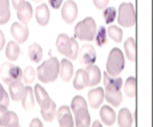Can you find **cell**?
<instances>
[{
  "instance_id": "2",
  "label": "cell",
  "mask_w": 153,
  "mask_h": 127,
  "mask_svg": "<svg viewBox=\"0 0 153 127\" xmlns=\"http://www.w3.org/2000/svg\"><path fill=\"white\" fill-rule=\"evenodd\" d=\"M71 110L74 114V123L76 127H89L90 114L88 105L82 96H74L71 102Z\"/></svg>"
},
{
  "instance_id": "22",
  "label": "cell",
  "mask_w": 153,
  "mask_h": 127,
  "mask_svg": "<svg viewBox=\"0 0 153 127\" xmlns=\"http://www.w3.org/2000/svg\"><path fill=\"white\" fill-rule=\"evenodd\" d=\"M118 125L119 127H131L133 126V114L129 109L122 108L118 114Z\"/></svg>"
},
{
  "instance_id": "1",
  "label": "cell",
  "mask_w": 153,
  "mask_h": 127,
  "mask_svg": "<svg viewBox=\"0 0 153 127\" xmlns=\"http://www.w3.org/2000/svg\"><path fill=\"white\" fill-rule=\"evenodd\" d=\"M103 81L105 87V99L108 103L113 107H119L122 102V94L120 92L122 86V79L120 77H111L108 72L103 73Z\"/></svg>"
},
{
  "instance_id": "18",
  "label": "cell",
  "mask_w": 153,
  "mask_h": 127,
  "mask_svg": "<svg viewBox=\"0 0 153 127\" xmlns=\"http://www.w3.org/2000/svg\"><path fill=\"white\" fill-rule=\"evenodd\" d=\"M59 76L64 83L70 81L73 76V64L71 63V61L66 60V58L62 60L61 65H59Z\"/></svg>"
},
{
  "instance_id": "26",
  "label": "cell",
  "mask_w": 153,
  "mask_h": 127,
  "mask_svg": "<svg viewBox=\"0 0 153 127\" xmlns=\"http://www.w3.org/2000/svg\"><path fill=\"white\" fill-rule=\"evenodd\" d=\"M27 54H29V57H30V60L32 62L39 63L41 61V58H42V48L39 44L34 43L31 46H29Z\"/></svg>"
},
{
  "instance_id": "34",
  "label": "cell",
  "mask_w": 153,
  "mask_h": 127,
  "mask_svg": "<svg viewBox=\"0 0 153 127\" xmlns=\"http://www.w3.org/2000/svg\"><path fill=\"white\" fill-rule=\"evenodd\" d=\"M103 15H104L105 23H106V24H110V23H112L115 19V17H117V10H115L114 7H106V8L104 9Z\"/></svg>"
},
{
  "instance_id": "9",
  "label": "cell",
  "mask_w": 153,
  "mask_h": 127,
  "mask_svg": "<svg viewBox=\"0 0 153 127\" xmlns=\"http://www.w3.org/2000/svg\"><path fill=\"white\" fill-rule=\"evenodd\" d=\"M61 15L65 23L71 24L76 21L78 16V6L73 0H68L64 2L63 7L61 9Z\"/></svg>"
},
{
  "instance_id": "14",
  "label": "cell",
  "mask_w": 153,
  "mask_h": 127,
  "mask_svg": "<svg viewBox=\"0 0 153 127\" xmlns=\"http://www.w3.org/2000/svg\"><path fill=\"white\" fill-rule=\"evenodd\" d=\"M105 97V93L102 87H97V88L91 89L88 93V101H89V105L93 109H98L103 103V100Z\"/></svg>"
},
{
  "instance_id": "31",
  "label": "cell",
  "mask_w": 153,
  "mask_h": 127,
  "mask_svg": "<svg viewBox=\"0 0 153 127\" xmlns=\"http://www.w3.org/2000/svg\"><path fill=\"white\" fill-rule=\"evenodd\" d=\"M122 30L117 25H111L108 28V36L115 43H121L122 40Z\"/></svg>"
},
{
  "instance_id": "21",
  "label": "cell",
  "mask_w": 153,
  "mask_h": 127,
  "mask_svg": "<svg viewBox=\"0 0 153 127\" xmlns=\"http://www.w3.org/2000/svg\"><path fill=\"white\" fill-rule=\"evenodd\" d=\"M34 95H36V101L38 102L40 107L47 105L51 101V99L49 97L48 93L46 92V89L42 86H40L39 84H37L34 86Z\"/></svg>"
},
{
  "instance_id": "25",
  "label": "cell",
  "mask_w": 153,
  "mask_h": 127,
  "mask_svg": "<svg viewBox=\"0 0 153 127\" xmlns=\"http://www.w3.org/2000/svg\"><path fill=\"white\" fill-rule=\"evenodd\" d=\"M86 71L88 73V77H89V86H96L97 84L100 83L101 80V76H102V72L100 70V68L97 65H90V66H87L86 68Z\"/></svg>"
},
{
  "instance_id": "6",
  "label": "cell",
  "mask_w": 153,
  "mask_h": 127,
  "mask_svg": "<svg viewBox=\"0 0 153 127\" xmlns=\"http://www.w3.org/2000/svg\"><path fill=\"white\" fill-rule=\"evenodd\" d=\"M125 68V56L119 48H113L110 52L106 61V72L108 76L118 77Z\"/></svg>"
},
{
  "instance_id": "20",
  "label": "cell",
  "mask_w": 153,
  "mask_h": 127,
  "mask_svg": "<svg viewBox=\"0 0 153 127\" xmlns=\"http://www.w3.org/2000/svg\"><path fill=\"white\" fill-rule=\"evenodd\" d=\"M100 117H101L103 123L105 125H108V126H112L115 123V120H117V116H115L114 110L111 107H108V105L102 107V109L100 110Z\"/></svg>"
},
{
  "instance_id": "13",
  "label": "cell",
  "mask_w": 153,
  "mask_h": 127,
  "mask_svg": "<svg viewBox=\"0 0 153 127\" xmlns=\"http://www.w3.org/2000/svg\"><path fill=\"white\" fill-rule=\"evenodd\" d=\"M16 13H17V19H19V22L26 25L30 22V19H32V15H33V9H32L31 4L27 1H23L19 6V8L16 9Z\"/></svg>"
},
{
  "instance_id": "30",
  "label": "cell",
  "mask_w": 153,
  "mask_h": 127,
  "mask_svg": "<svg viewBox=\"0 0 153 127\" xmlns=\"http://www.w3.org/2000/svg\"><path fill=\"white\" fill-rule=\"evenodd\" d=\"M95 41L98 47H103L104 45H106L108 43V30L105 26H100L98 28V31L96 33Z\"/></svg>"
},
{
  "instance_id": "41",
  "label": "cell",
  "mask_w": 153,
  "mask_h": 127,
  "mask_svg": "<svg viewBox=\"0 0 153 127\" xmlns=\"http://www.w3.org/2000/svg\"><path fill=\"white\" fill-rule=\"evenodd\" d=\"M91 127H103V126H102V124H101L100 121L96 120V121H94V123H93V125H91Z\"/></svg>"
},
{
  "instance_id": "37",
  "label": "cell",
  "mask_w": 153,
  "mask_h": 127,
  "mask_svg": "<svg viewBox=\"0 0 153 127\" xmlns=\"http://www.w3.org/2000/svg\"><path fill=\"white\" fill-rule=\"evenodd\" d=\"M48 2H49V5H51L54 9H58L59 7L62 6L63 0H48Z\"/></svg>"
},
{
  "instance_id": "12",
  "label": "cell",
  "mask_w": 153,
  "mask_h": 127,
  "mask_svg": "<svg viewBox=\"0 0 153 127\" xmlns=\"http://www.w3.org/2000/svg\"><path fill=\"white\" fill-rule=\"evenodd\" d=\"M10 32L14 39L19 43V44H23L25 43L27 38H29V29L25 24H21V23H13V25L10 28Z\"/></svg>"
},
{
  "instance_id": "15",
  "label": "cell",
  "mask_w": 153,
  "mask_h": 127,
  "mask_svg": "<svg viewBox=\"0 0 153 127\" xmlns=\"http://www.w3.org/2000/svg\"><path fill=\"white\" fill-rule=\"evenodd\" d=\"M8 89H9V94H10V97L13 101H22L24 92H25V87H24L23 83H21V80L10 83L8 85Z\"/></svg>"
},
{
  "instance_id": "28",
  "label": "cell",
  "mask_w": 153,
  "mask_h": 127,
  "mask_svg": "<svg viewBox=\"0 0 153 127\" xmlns=\"http://www.w3.org/2000/svg\"><path fill=\"white\" fill-rule=\"evenodd\" d=\"M19 46L15 41H9L6 47V57L9 61H16L19 56Z\"/></svg>"
},
{
  "instance_id": "40",
  "label": "cell",
  "mask_w": 153,
  "mask_h": 127,
  "mask_svg": "<svg viewBox=\"0 0 153 127\" xmlns=\"http://www.w3.org/2000/svg\"><path fill=\"white\" fill-rule=\"evenodd\" d=\"M24 0H12V4H13V7L15 8V9H17L19 8V6L23 2Z\"/></svg>"
},
{
  "instance_id": "16",
  "label": "cell",
  "mask_w": 153,
  "mask_h": 127,
  "mask_svg": "<svg viewBox=\"0 0 153 127\" xmlns=\"http://www.w3.org/2000/svg\"><path fill=\"white\" fill-rule=\"evenodd\" d=\"M89 86V77L85 69H79L76 71L74 79H73V87L76 90H81L85 87Z\"/></svg>"
},
{
  "instance_id": "11",
  "label": "cell",
  "mask_w": 153,
  "mask_h": 127,
  "mask_svg": "<svg viewBox=\"0 0 153 127\" xmlns=\"http://www.w3.org/2000/svg\"><path fill=\"white\" fill-rule=\"evenodd\" d=\"M56 118L59 127H74V119L71 114V109L66 105H63L58 109Z\"/></svg>"
},
{
  "instance_id": "17",
  "label": "cell",
  "mask_w": 153,
  "mask_h": 127,
  "mask_svg": "<svg viewBox=\"0 0 153 127\" xmlns=\"http://www.w3.org/2000/svg\"><path fill=\"white\" fill-rule=\"evenodd\" d=\"M49 19H51V12L46 4H42L36 8V19L39 25L46 26L49 22Z\"/></svg>"
},
{
  "instance_id": "23",
  "label": "cell",
  "mask_w": 153,
  "mask_h": 127,
  "mask_svg": "<svg viewBox=\"0 0 153 127\" xmlns=\"http://www.w3.org/2000/svg\"><path fill=\"white\" fill-rule=\"evenodd\" d=\"M123 48H125V53H126V57L130 62H135L136 61V41L134 38H128L125 44H123Z\"/></svg>"
},
{
  "instance_id": "24",
  "label": "cell",
  "mask_w": 153,
  "mask_h": 127,
  "mask_svg": "<svg viewBox=\"0 0 153 127\" xmlns=\"http://www.w3.org/2000/svg\"><path fill=\"white\" fill-rule=\"evenodd\" d=\"M22 107L25 111H30L34 107V96H33V89L27 86L25 87V92L22 99Z\"/></svg>"
},
{
  "instance_id": "7",
  "label": "cell",
  "mask_w": 153,
  "mask_h": 127,
  "mask_svg": "<svg viewBox=\"0 0 153 127\" xmlns=\"http://www.w3.org/2000/svg\"><path fill=\"white\" fill-rule=\"evenodd\" d=\"M118 23L123 28H131L136 23V12L131 2H123L119 7Z\"/></svg>"
},
{
  "instance_id": "35",
  "label": "cell",
  "mask_w": 153,
  "mask_h": 127,
  "mask_svg": "<svg viewBox=\"0 0 153 127\" xmlns=\"http://www.w3.org/2000/svg\"><path fill=\"white\" fill-rule=\"evenodd\" d=\"M0 105H4L7 108L9 105V96H8L6 90L4 89L1 84H0Z\"/></svg>"
},
{
  "instance_id": "42",
  "label": "cell",
  "mask_w": 153,
  "mask_h": 127,
  "mask_svg": "<svg viewBox=\"0 0 153 127\" xmlns=\"http://www.w3.org/2000/svg\"><path fill=\"white\" fill-rule=\"evenodd\" d=\"M34 2H40V1H42V0H33Z\"/></svg>"
},
{
  "instance_id": "32",
  "label": "cell",
  "mask_w": 153,
  "mask_h": 127,
  "mask_svg": "<svg viewBox=\"0 0 153 127\" xmlns=\"http://www.w3.org/2000/svg\"><path fill=\"white\" fill-rule=\"evenodd\" d=\"M36 73L37 71H34L32 66H26L25 70L23 71V81L25 84H32L36 79Z\"/></svg>"
},
{
  "instance_id": "33",
  "label": "cell",
  "mask_w": 153,
  "mask_h": 127,
  "mask_svg": "<svg viewBox=\"0 0 153 127\" xmlns=\"http://www.w3.org/2000/svg\"><path fill=\"white\" fill-rule=\"evenodd\" d=\"M10 112L12 111L7 110V107L0 105V127H7L10 119Z\"/></svg>"
},
{
  "instance_id": "19",
  "label": "cell",
  "mask_w": 153,
  "mask_h": 127,
  "mask_svg": "<svg viewBox=\"0 0 153 127\" xmlns=\"http://www.w3.org/2000/svg\"><path fill=\"white\" fill-rule=\"evenodd\" d=\"M40 112H41V116H42V118H44V120L45 121H47V123L53 121L54 120V118L56 117V114H57L56 103L51 100L47 105L40 107Z\"/></svg>"
},
{
  "instance_id": "5",
  "label": "cell",
  "mask_w": 153,
  "mask_h": 127,
  "mask_svg": "<svg viewBox=\"0 0 153 127\" xmlns=\"http://www.w3.org/2000/svg\"><path fill=\"white\" fill-rule=\"evenodd\" d=\"M96 33H97V26L95 19L93 17H86L83 21L79 22L74 28V37L82 41L95 40Z\"/></svg>"
},
{
  "instance_id": "43",
  "label": "cell",
  "mask_w": 153,
  "mask_h": 127,
  "mask_svg": "<svg viewBox=\"0 0 153 127\" xmlns=\"http://www.w3.org/2000/svg\"></svg>"
},
{
  "instance_id": "38",
  "label": "cell",
  "mask_w": 153,
  "mask_h": 127,
  "mask_svg": "<svg viewBox=\"0 0 153 127\" xmlns=\"http://www.w3.org/2000/svg\"><path fill=\"white\" fill-rule=\"evenodd\" d=\"M30 127H42V123H41V120L38 119V118H33L31 120Z\"/></svg>"
},
{
  "instance_id": "8",
  "label": "cell",
  "mask_w": 153,
  "mask_h": 127,
  "mask_svg": "<svg viewBox=\"0 0 153 127\" xmlns=\"http://www.w3.org/2000/svg\"><path fill=\"white\" fill-rule=\"evenodd\" d=\"M0 76L1 79L5 81L6 84L13 83L16 80H21L22 77H23V71L19 66H16L12 63H4L1 65V69H0Z\"/></svg>"
},
{
  "instance_id": "4",
  "label": "cell",
  "mask_w": 153,
  "mask_h": 127,
  "mask_svg": "<svg viewBox=\"0 0 153 127\" xmlns=\"http://www.w3.org/2000/svg\"><path fill=\"white\" fill-rule=\"evenodd\" d=\"M57 51L70 60H76L79 55V45L74 38H70L68 34L61 33L56 39Z\"/></svg>"
},
{
  "instance_id": "29",
  "label": "cell",
  "mask_w": 153,
  "mask_h": 127,
  "mask_svg": "<svg viewBox=\"0 0 153 127\" xmlns=\"http://www.w3.org/2000/svg\"><path fill=\"white\" fill-rule=\"evenodd\" d=\"M136 89H137V81L135 77H129L126 83L123 85V90L126 93V95L130 99H133L136 96Z\"/></svg>"
},
{
  "instance_id": "39",
  "label": "cell",
  "mask_w": 153,
  "mask_h": 127,
  "mask_svg": "<svg viewBox=\"0 0 153 127\" xmlns=\"http://www.w3.org/2000/svg\"><path fill=\"white\" fill-rule=\"evenodd\" d=\"M5 46V36H4V32L0 30V51H2Z\"/></svg>"
},
{
  "instance_id": "36",
  "label": "cell",
  "mask_w": 153,
  "mask_h": 127,
  "mask_svg": "<svg viewBox=\"0 0 153 127\" xmlns=\"http://www.w3.org/2000/svg\"><path fill=\"white\" fill-rule=\"evenodd\" d=\"M108 1L110 0H93V2L97 9H105L108 7Z\"/></svg>"
},
{
  "instance_id": "10",
  "label": "cell",
  "mask_w": 153,
  "mask_h": 127,
  "mask_svg": "<svg viewBox=\"0 0 153 127\" xmlns=\"http://www.w3.org/2000/svg\"><path fill=\"white\" fill-rule=\"evenodd\" d=\"M96 61V51L91 45H83L80 48V63L86 68L94 65Z\"/></svg>"
},
{
  "instance_id": "3",
  "label": "cell",
  "mask_w": 153,
  "mask_h": 127,
  "mask_svg": "<svg viewBox=\"0 0 153 127\" xmlns=\"http://www.w3.org/2000/svg\"><path fill=\"white\" fill-rule=\"evenodd\" d=\"M59 65L57 57H51L49 60L45 61L42 64H40L37 69L38 79L41 83L49 84L55 81L59 75Z\"/></svg>"
},
{
  "instance_id": "27",
  "label": "cell",
  "mask_w": 153,
  "mask_h": 127,
  "mask_svg": "<svg viewBox=\"0 0 153 127\" xmlns=\"http://www.w3.org/2000/svg\"><path fill=\"white\" fill-rule=\"evenodd\" d=\"M10 19L9 0H0V25L6 24Z\"/></svg>"
}]
</instances>
